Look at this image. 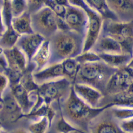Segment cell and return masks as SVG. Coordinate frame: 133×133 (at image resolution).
I'll return each instance as SVG.
<instances>
[{
    "label": "cell",
    "mask_w": 133,
    "mask_h": 133,
    "mask_svg": "<svg viewBox=\"0 0 133 133\" xmlns=\"http://www.w3.org/2000/svg\"><path fill=\"white\" fill-rule=\"evenodd\" d=\"M74 58L80 65L85 64V63H95V62L101 61L99 55L97 53L95 52H93L92 50L82 52L81 54L77 55Z\"/></svg>",
    "instance_id": "4dcf8cb0"
},
{
    "label": "cell",
    "mask_w": 133,
    "mask_h": 133,
    "mask_svg": "<svg viewBox=\"0 0 133 133\" xmlns=\"http://www.w3.org/2000/svg\"><path fill=\"white\" fill-rule=\"evenodd\" d=\"M84 1L90 8L98 13L103 20L119 21L116 15L109 8L106 0H84Z\"/></svg>",
    "instance_id": "603a6c76"
},
{
    "label": "cell",
    "mask_w": 133,
    "mask_h": 133,
    "mask_svg": "<svg viewBox=\"0 0 133 133\" xmlns=\"http://www.w3.org/2000/svg\"><path fill=\"white\" fill-rule=\"evenodd\" d=\"M33 77L38 85L64 77L61 63L48 65L39 71L33 72Z\"/></svg>",
    "instance_id": "e0dca14e"
},
{
    "label": "cell",
    "mask_w": 133,
    "mask_h": 133,
    "mask_svg": "<svg viewBox=\"0 0 133 133\" xmlns=\"http://www.w3.org/2000/svg\"><path fill=\"white\" fill-rule=\"evenodd\" d=\"M60 103V102H59ZM58 103V104H59ZM60 114L58 117L55 121L54 119L52 125H54V130L56 133H86L81 130L75 128L63 116L59 105ZM51 125V126H52Z\"/></svg>",
    "instance_id": "d4e9b609"
},
{
    "label": "cell",
    "mask_w": 133,
    "mask_h": 133,
    "mask_svg": "<svg viewBox=\"0 0 133 133\" xmlns=\"http://www.w3.org/2000/svg\"><path fill=\"white\" fill-rule=\"evenodd\" d=\"M100 58L102 61L107 65L116 69L126 66L131 60L132 55L125 53L119 54H109V53H99Z\"/></svg>",
    "instance_id": "7402d4cb"
},
{
    "label": "cell",
    "mask_w": 133,
    "mask_h": 133,
    "mask_svg": "<svg viewBox=\"0 0 133 133\" xmlns=\"http://www.w3.org/2000/svg\"><path fill=\"white\" fill-rule=\"evenodd\" d=\"M111 107L105 109L90 122L87 133H124L119 127V121L113 116Z\"/></svg>",
    "instance_id": "ba28073f"
},
{
    "label": "cell",
    "mask_w": 133,
    "mask_h": 133,
    "mask_svg": "<svg viewBox=\"0 0 133 133\" xmlns=\"http://www.w3.org/2000/svg\"><path fill=\"white\" fill-rule=\"evenodd\" d=\"M117 69L102 61L80 65L74 84H84L95 88L104 95L108 81Z\"/></svg>",
    "instance_id": "3957f363"
},
{
    "label": "cell",
    "mask_w": 133,
    "mask_h": 133,
    "mask_svg": "<svg viewBox=\"0 0 133 133\" xmlns=\"http://www.w3.org/2000/svg\"><path fill=\"white\" fill-rule=\"evenodd\" d=\"M1 128H2V127H1V126H0V129H1Z\"/></svg>",
    "instance_id": "bcb514c9"
},
{
    "label": "cell",
    "mask_w": 133,
    "mask_h": 133,
    "mask_svg": "<svg viewBox=\"0 0 133 133\" xmlns=\"http://www.w3.org/2000/svg\"><path fill=\"white\" fill-rule=\"evenodd\" d=\"M56 25H57V28L58 31H69L68 25L66 24V21L65 18L57 16V21H56Z\"/></svg>",
    "instance_id": "8d00e7d4"
},
{
    "label": "cell",
    "mask_w": 133,
    "mask_h": 133,
    "mask_svg": "<svg viewBox=\"0 0 133 133\" xmlns=\"http://www.w3.org/2000/svg\"><path fill=\"white\" fill-rule=\"evenodd\" d=\"M0 66L4 71L6 70V69L8 68L7 61L4 54V49L1 47H0Z\"/></svg>",
    "instance_id": "74e56055"
},
{
    "label": "cell",
    "mask_w": 133,
    "mask_h": 133,
    "mask_svg": "<svg viewBox=\"0 0 133 133\" xmlns=\"http://www.w3.org/2000/svg\"><path fill=\"white\" fill-rule=\"evenodd\" d=\"M107 105H111L112 107L133 108V95L126 92L116 95H104L100 103V107Z\"/></svg>",
    "instance_id": "d6986e66"
},
{
    "label": "cell",
    "mask_w": 133,
    "mask_h": 133,
    "mask_svg": "<svg viewBox=\"0 0 133 133\" xmlns=\"http://www.w3.org/2000/svg\"><path fill=\"white\" fill-rule=\"evenodd\" d=\"M28 11L31 14L44 6V0H28Z\"/></svg>",
    "instance_id": "d590c367"
},
{
    "label": "cell",
    "mask_w": 133,
    "mask_h": 133,
    "mask_svg": "<svg viewBox=\"0 0 133 133\" xmlns=\"http://www.w3.org/2000/svg\"><path fill=\"white\" fill-rule=\"evenodd\" d=\"M54 1L58 4H59V5L65 6V7L66 8L69 5H70L69 0H54Z\"/></svg>",
    "instance_id": "ab89813d"
},
{
    "label": "cell",
    "mask_w": 133,
    "mask_h": 133,
    "mask_svg": "<svg viewBox=\"0 0 133 133\" xmlns=\"http://www.w3.org/2000/svg\"><path fill=\"white\" fill-rule=\"evenodd\" d=\"M85 37L71 30L57 31L48 39L50 50V65L74 58L83 52Z\"/></svg>",
    "instance_id": "7a4b0ae2"
},
{
    "label": "cell",
    "mask_w": 133,
    "mask_h": 133,
    "mask_svg": "<svg viewBox=\"0 0 133 133\" xmlns=\"http://www.w3.org/2000/svg\"><path fill=\"white\" fill-rule=\"evenodd\" d=\"M48 129L49 122L46 117L36 122H32L27 127V130L30 133H46Z\"/></svg>",
    "instance_id": "83f0119b"
},
{
    "label": "cell",
    "mask_w": 133,
    "mask_h": 133,
    "mask_svg": "<svg viewBox=\"0 0 133 133\" xmlns=\"http://www.w3.org/2000/svg\"><path fill=\"white\" fill-rule=\"evenodd\" d=\"M65 20L71 31L85 37L88 18L84 9L76 5H69L66 7Z\"/></svg>",
    "instance_id": "30bf717a"
},
{
    "label": "cell",
    "mask_w": 133,
    "mask_h": 133,
    "mask_svg": "<svg viewBox=\"0 0 133 133\" xmlns=\"http://www.w3.org/2000/svg\"><path fill=\"white\" fill-rule=\"evenodd\" d=\"M31 18L33 32L40 34L46 39H49L58 31L57 16L46 5L31 13Z\"/></svg>",
    "instance_id": "52a82bcc"
},
{
    "label": "cell",
    "mask_w": 133,
    "mask_h": 133,
    "mask_svg": "<svg viewBox=\"0 0 133 133\" xmlns=\"http://www.w3.org/2000/svg\"><path fill=\"white\" fill-rule=\"evenodd\" d=\"M69 2L71 5L83 8L87 14L88 23L87 32L84 39L83 52L90 50L101 35L103 19L98 13L90 8L84 0H69Z\"/></svg>",
    "instance_id": "8992f818"
},
{
    "label": "cell",
    "mask_w": 133,
    "mask_h": 133,
    "mask_svg": "<svg viewBox=\"0 0 133 133\" xmlns=\"http://www.w3.org/2000/svg\"><path fill=\"white\" fill-rule=\"evenodd\" d=\"M0 133H9L5 129V128H1V129H0Z\"/></svg>",
    "instance_id": "b9f144b4"
},
{
    "label": "cell",
    "mask_w": 133,
    "mask_h": 133,
    "mask_svg": "<svg viewBox=\"0 0 133 133\" xmlns=\"http://www.w3.org/2000/svg\"><path fill=\"white\" fill-rule=\"evenodd\" d=\"M72 85L70 81L65 77L43 83L39 85L37 95L44 104L50 106L54 102H60L66 98Z\"/></svg>",
    "instance_id": "5b68a950"
},
{
    "label": "cell",
    "mask_w": 133,
    "mask_h": 133,
    "mask_svg": "<svg viewBox=\"0 0 133 133\" xmlns=\"http://www.w3.org/2000/svg\"><path fill=\"white\" fill-rule=\"evenodd\" d=\"M110 10L120 22L133 21V0H106Z\"/></svg>",
    "instance_id": "5bb4252c"
},
{
    "label": "cell",
    "mask_w": 133,
    "mask_h": 133,
    "mask_svg": "<svg viewBox=\"0 0 133 133\" xmlns=\"http://www.w3.org/2000/svg\"><path fill=\"white\" fill-rule=\"evenodd\" d=\"M9 133H30L27 128H17L14 129L13 130L10 131V132Z\"/></svg>",
    "instance_id": "f35d334b"
},
{
    "label": "cell",
    "mask_w": 133,
    "mask_h": 133,
    "mask_svg": "<svg viewBox=\"0 0 133 133\" xmlns=\"http://www.w3.org/2000/svg\"><path fill=\"white\" fill-rule=\"evenodd\" d=\"M90 50L95 52L119 54L123 53L121 45L112 37L107 35H100L95 45Z\"/></svg>",
    "instance_id": "ac0fdd59"
},
{
    "label": "cell",
    "mask_w": 133,
    "mask_h": 133,
    "mask_svg": "<svg viewBox=\"0 0 133 133\" xmlns=\"http://www.w3.org/2000/svg\"><path fill=\"white\" fill-rule=\"evenodd\" d=\"M3 71H4V70L2 68V67H1V66H0V72H3Z\"/></svg>",
    "instance_id": "7bdbcfd3"
},
{
    "label": "cell",
    "mask_w": 133,
    "mask_h": 133,
    "mask_svg": "<svg viewBox=\"0 0 133 133\" xmlns=\"http://www.w3.org/2000/svg\"><path fill=\"white\" fill-rule=\"evenodd\" d=\"M119 125L124 133H133V118L119 121Z\"/></svg>",
    "instance_id": "e575fe53"
},
{
    "label": "cell",
    "mask_w": 133,
    "mask_h": 133,
    "mask_svg": "<svg viewBox=\"0 0 133 133\" xmlns=\"http://www.w3.org/2000/svg\"><path fill=\"white\" fill-rule=\"evenodd\" d=\"M44 5L49 8L58 17L65 18L66 10V7L59 5L54 0H44Z\"/></svg>",
    "instance_id": "d6a6232c"
},
{
    "label": "cell",
    "mask_w": 133,
    "mask_h": 133,
    "mask_svg": "<svg viewBox=\"0 0 133 133\" xmlns=\"http://www.w3.org/2000/svg\"><path fill=\"white\" fill-rule=\"evenodd\" d=\"M73 87L77 96L88 105L94 108L100 107V103L104 96L101 92L84 84H74Z\"/></svg>",
    "instance_id": "9a60e30c"
},
{
    "label": "cell",
    "mask_w": 133,
    "mask_h": 133,
    "mask_svg": "<svg viewBox=\"0 0 133 133\" xmlns=\"http://www.w3.org/2000/svg\"><path fill=\"white\" fill-rule=\"evenodd\" d=\"M61 63L63 67L64 77L74 84L79 72L80 64L77 63L75 58H67L63 61Z\"/></svg>",
    "instance_id": "484cf974"
},
{
    "label": "cell",
    "mask_w": 133,
    "mask_h": 133,
    "mask_svg": "<svg viewBox=\"0 0 133 133\" xmlns=\"http://www.w3.org/2000/svg\"><path fill=\"white\" fill-rule=\"evenodd\" d=\"M50 60V50L49 40L46 39L33 57L31 63L35 65V71L42 70L49 64Z\"/></svg>",
    "instance_id": "ffe728a7"
},
{
    "label": "cell",
    "mask_w": 133,
    "mask_h": 133,
    "mask_svg": "<svg viewBox=\"0 0 133 133\" xmlns=\"http://www.w3.org/2000/svg\"><path fill=\"white\" fill-rule=\"evenodd\" d=\"M10 86V82L5 72H0V97H2Z\"/></svg>",
    "instance_id": "836d02e7"
},
{
    "label": "cell",
    "mask_w": 133,
    "mask_h": 133,
    "mask_svg": "<svg viewBox=\"0 0 133 133\" xmlns=\"http://www.w3.org/2000/svg\"><path fill=\"white\" fill-rule=\"evenodd\" d=\"M4 54L7 61L8 68L14 71H25L29 65L25 54L17 47L4 50Z\"/></svg>",
    "instance_id": "2e32d148"
},
{
    "label": "cell",
    "mask_w": 133,
    "mask_h": 133,
    "mask_svg": "<svg viewBox=\"0 0 133 133\" xmlns=\"http://www.w3.org/2000/svg\"><path fill=\"white\" fill-rule=\"evenodd\" d=\"M11 26L20 35L34 33L32 28L31 13L29 11H26L18 17L13 18Z\"/></svg>",
    "instance_id": "44dd1931"
},
{
    "label": "cell",
    "mask_w": 133,
    "mask_h": 133,
    "mask_svg": "<svg viewBox=\"0 0 133 133\" xmlns=\"http://www.w3.org/2000/svg\"><path fill=\"white\" fill-rule=\"evenodd\" d=\"M110 109L113 116L117 120L123 121L133 118V108L111 107Z\"/></svg>",
    "instance_id": "f1b7e54d"
},
{
    "label": "cell",
    "mask_w": 133,
    "mask_h": 133,
    "mask_svg": "<svg viewBox=\"0 0 133 133\" xmlns=\"http://www.w3.org/2000/svg\"><path fill=\"white\" fill-rule=\"evenodd\" d=\"M0 111H1V106H0Z\"/></svg>",
    "instance_id": "f6af8a7d"
},
{
    "label": "cell",
    "mask_w": 133,
    "mask_h": 133,
    "mask_svg": "<svg viewBox=\"0 0 133 133\" xmlns=\"http://www.w3.org/2000/svg\"><path fill=\"white\" fill-rule=\"evenodd\" d=\"M1 35H2V33H0V37H1Z\"/></svg>",
    "instance_id": "ee69618b"
},
{
    "label": "cell",
    "mask_w": 133,
    "mask_h": 133,
    "mask_svg": "<svg viewBox=\"0 0 133 133\" xmlns=\"http://www.w3.org/2000/svg\"><path fill=\"white\" fill-rule=\"evenodd\" d=\"M11 0H2V18L5 27L11 26L13 17L11 12Z\"/></svg>",
    "instance_id": "1f68e13d"
},
{
    "label": "cell",
    "mask_w": 133,
    "mask_h": 133,
    "mask_svg": "<svg viewBox=\"0 0 133 133\" xmlns=\"http://www.w3.org/2000/svg\"><path fill=\"white\" fill-rule=\"evenodd\" d=\"M2 106L0 111V120L2 123L13 124L23 118L24 114L11 93L10 88L2 96Z\"/></svg>",
    "instance_id": "8fae6325"
},
{
    "label": "cell",
    "mask_w": 133,
    "mask_h": 133,
    "mask_svg": "<svg viewBox=\"0 0 133 133\" xmlns=\"http://www.w3.org/2000/svg\"><path fill=\"white\" fill-rule=\"evenodd\" d=\"M133 82V69L128 65L117 69L105 87L104 95L124 92Z\"/></svg>",
    "instance_id": "9c48e42d"
},
{
    "label": "cell",
    "mask_w": 133,
    "mask_h": 133,
    "mask_svg": "<svg viewBox=\"0 0 133 133\" xmlns=\"http://www.w3.org/2000/svg\"><path fill=\"white\" fill-rule=\"evenodd\" d=\"M128 66H130V67H131V68L133 69V54H132V58L131 60L130 61V62L128 63Z\"/></svg>",
    "instance_id": "60d3db41"
},
{
    "label": "cell",
    "mask_w": 133,
    "mask_h": 133,
    "mask_svg": "<svg viewBox=\"0 0 133 133\" xmlns=\"http://www.w3.org/2000/svg\"><path fill=\"white\" fill-rule=\"evenodd\" d=\"M10 5L13 18L18 17L28 11V0H11Z\"/></svg>",
    "instance_id": "f546056e"
},
{
    "label": "cell",
    "mask_w": 133,
    "mask_h": 133,
    "mask_svg": "<svg viewBox=\"0 0 133 133\" xmlns=\"http://www.w3.org/2000/svg\"><path fill=\"white\" fill-rule=\"evenodd\" d=\"M59 105L65 119L75 128L86 133L88 132V125L95 117L105 109L112 107L107 105L98 108L92 107L77 96L73 85L69 95L60 102Z\"/></svg>",
    "instance_id": "6da1fadb"
},
{
    "label": "cell",
    "mask_w": 133,
    "mask_h": 133,
    "mask_svg": "<svg viewBox=\"0 0 133 133\" xmlns=\"http://www.w3.org/2000/svg\"><path fill=\"white\" fill-rule=\"evenodd\" d=\"M10 90L24 115L29 114L37 100V90L29 93L20 83L10 86Z\"/></svg>",
    "instance_id": "7c38bea8"
},
{
    "label": "cell",
    "mask_w": 133,
    "mask_h": 133,
    "mask_svg": "<svg viewBox=\"0 0 133 133\" xmlns=\"http://www.w3.org/2000/svg\"><path fill=\"white\" fill-rule=\"evenodd\" d=\"M35 65L33 63H29L25 71H23L19 82L29 93L36 91L39 88V85L35 82L33 77V72L35 71Z\"/></svg>",
    "instance_id": "cb8c5ba5"
},
{
    "label": "cell",
    "mask_w": 133,
    "mask_h": 133,
    "mask_svg": "<svg viewBox=\"0 0 133 133\" xmlns=\"http://www.w3.org/2000/svg\"><path fill=\"white\" fill-rule=\"evenodd\" d=\"M20 36L21 35L14 31L12 26L5 28L0 37V47L4 50L12 48L16 46Z\"/></svg>",
    "instance_id": "4316f807"
},
{
    "label": "cell",
    "mask_w": 133,
    "mask_h": 133,
    "mask_svg": "<svg viewBox=\"0 0 133 133\" xmlns=\"http://www.w3.org/2000/svg\"><path fill=\"white\" fill-rule=\"evenodd\" d=\"M101 35L112 37L121 45L122 52L133 54V21L103 20Z\"/></svg>",
    "instance_id": "277c9868"
},
{
    "label": "cell",
    "mask_w": 133,
    "mask_h": 133,
    "mask_svg": "<svg viewBox=\"0 0 133 133\" xmlns=\"http://www.w3.org/2000/svg\"><path fill=\"white\" fill-rule=\"evenodd\" d=\"M46 39L40 34L33 33L21 35L17 42V46L26 56L28 63L31 60Z\"/></svg>",
    "instance_id": "4fadbf2b"
}]
</instances>
